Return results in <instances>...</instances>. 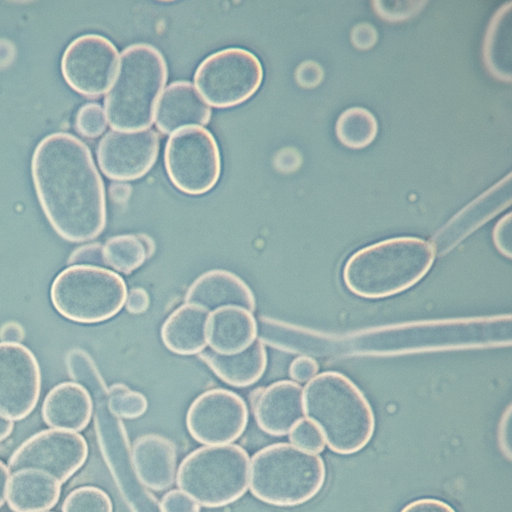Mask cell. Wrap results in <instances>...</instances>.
<instances>
[{
    "instance_id": "6da1fadb",
    "label": "cell",
    "mask_w": 512,
    "mask_h": 512,
    "mask_svg": "<svg viewBox=\"0 0 512 512\" xmlns=\"http://www.w3.org/2000/svg\"><path fill=\"white\" fill-rule=\"evenodd\" d=\"M34 188L46 218L63 239L85 242L106 224V195L90 148L65 131L51 132L31 157Z\"/></svg>"
},
{
    "instance_id": "7a4b0ae2",
    "label": "cell",
    "mask_w": 512,
    "mask_h": 512,
    "mask_svg": "<svg viewBox=\"0 0 512 512\" xmlns=\"http://www.w3.org/2000/svg\"><path fill=\"white\" fill-rule=\"evenodd\" d=\"M304 413L321 431L328 448L352 455L365 448L375 432L373 409L359 387L337 371L312 378L303 392Z\"/></svg>"
},
{
    "instance_id": "3957f363",
    "label": "cell",
    "mask_w": 512,
    "mask_h": 512,
    "mask_svg": "<svg viewBox=\"0 0 512 512\" xmlns=\"http://www.w3.org/2000/svg\"><path fill=\"white\" fill-rule=\"evenodd\" d=\"M435 253L430 242L412 236L373 243L346 260L343 282L362 298L390 297L417 284L432 267Z\"/></svg>"
},
{
    "instance_id": "277c9868",
    "label": "cell",
    "mask_w": 512,
    "mask_h": 512,
    "mask_svg": "<svg viewBox=\"0 0 512 512\" xmlns=\"http://www.w3.org/2000/svg\"><path fill=\"white\" fill-rule=\"evenodd\" d=\"M168 77L163 54L153 45L135 43L120 55L118 72L105 99V114L120 131L147 129Z\"/></svg>"
},
{
    "instance_id": "5b68a950",
    "label": "cell",
    "mask_w": 512,
    "mask_h": 512,
    "mask_svg": "<svg viewBox=\"0 0 512 512\" xmlns=\"http://www.w3.org/2000/svg\"><path fill=\"white\" fill-rule=\"evenodd\" d=\"M250 491L262 502L293 507L313 499L326 481L321 456L281 442L254 454L250 465Z\"/></svg>"
},
{
    "instance_id": "8992f818",
    "label": "cell",
    "mask_w": 512,
    "mask_h": 512,
    "mask_svg": "<svg viewBox=\"0 0 512 512\" xmlns=\"http://www.w3.org/2000/svg\"><path fill=\"white\" fill-rule=\"evenodd\" d=\"M178 487L200 505L221 507L245 494L249 456L238 445H209L191 452L177 472Z\"/></svg>"
},
{
    "instance_id": "52a82bcc",
    "label": "cell",
    "mask_w": 512,
    "mask_h": 512,
    "mask_svg": "<svg viewBox=\"0 0 512 512\" xmlns=\"http://www.w3.org/2000/svg\"><path fill=\"white\" fill-rule=\"evenodd\" d=\"M50 297L63 317L92 324L116 315L126 302L127 289L124 280L111 270L94 265H72L56 276Z\"/></svg>"
},
{
    "instance_id": "ba28073f",
    "label": "cell",
    "mask_w": 512,
    "mask_h": 512,
    "mask_svg": "<svg viewBox=\"0 0 512 512\" xmlns=\"http://www.w3.org/2000/svg\"><path fill=\"white\" fill-rule=\"evenodd\" d=\"M262 80L260 60L240 47H229L208 55L194 74V82L202 98L218 108L243 103L254 95Z\"/></svg>"
},
{
    "instance_id": "9c48e42d",
    "label": "cell",
    "mask_w": 512,
    "mask_h": 512,
    "mask_svg": "<svg viewBox=\"0 0 512 512\" xmlns=\"http://www.w3.org/2000/svg\"><path fill=\"white\" fill-rule=\"evenodd\" d=\"M164 164L171 183L188 195L210 191L221 174L218 144L209 130L199 126L184 127L170 135Z\"/></svg>"
},
{
    "instance_id": "30bf717a",
    "label": "cell",
    "mask_w": 512,
    "mask_h": 512,
    "mask_svg": "<svg viewBox=\"0 0 512 512\" xmlns=\"http://www.w3.org/2000/svg\"><path fill=\"white\" fill-rule=\"evenodd\" d=\"M88 444L72 431L46 429L22 442L10 455V472L37 469L55 477L61 484L72 477L86 462Z\"/></svg>"
},
{
    "instance_id": "8fae6325",
    "label": "cell",
    "mask_w": 512,
    "mask_h": 512,
    "mask_svg": "<svg viewBox=\"0 0 512 512\" xmlns=\"http://www.w3.org/2000/svg\"><path fill=\"white\" fill-rule=\"evenodd\" d=\"M118 50L107 37L85 33L72 39L60 61L66 82L87 96L102 94L112 83L117 69Z\"/></svg>"
},
{
    "instance_id": "7c38bea8",
    "label": "cell",
    "mask_w": 512,
    "mask_h": 512,
    "mask_svg": "<svg viewBox=\"0 0 512 512\" xmlns=\"http://www.w3.org/2000/svg\"><path fill=\"white\" fill-rule=\"evenodd\" d=\"M248 422L244 400L226 389H211L190 405L186 425L190 435L206 445H225L238 439Z\"/></svg>"
},
{
    "instance_id": "4fadbf2b",
    "label": "cell",
    "mask_w": 512,
    "mask_h": 512,
    "mask_svg": "<svg viewBox=\"0 0 512 512\" xmlns=\"http://www.w3.org/2000/svg\"><path fill=\"white\" fill-rule=\"evenodd\" d=\"M41 375L34 354L24 345L0 342V416L26 418L36 407Z\"/></svg>"
},
{
    "instance_id": "5bb4252c",
    "label": "cell",
    "mask_w": 512,
    "mask_h": 512,
    "mask_svg": "<svg viewBox=\"0 0 512 512\" xmlns=\"http://www.w3.org/2000/svg\"><path fill=\"white\" fill-rule=\"evenodd\" d=\"M160 147L153 129L137 131L110 130L99 140L96 155L103 173L115 180H135L154 165Z\"/></svg>"
},
{
    "instance_id": "9a60e30c",
    "label": "cell",
    "mask_w": 512,
    "mask_h": 512,
    "mask_svg": "<svg viewBox=\"0 0 512 512\" xmlns=\"http://www.w3.org/2000/svg\"><path fill=\"white\" fill-rule=\"evenodd\" d=\"M304 415L303 390L296 382L282 380L261 391L254 403L260 429L272 436H284Z\"/></svg>"
},
{
    "instance_id": "2e32d148",
    "label": "cell",
    "mask_w": 512,
    "mask_h": 512,
    "mask_svg": "<svg viewBox=\"0 0 512 512\" xmlns=\"http://www.w3.org/2000/svg\"><path fill=\"white\" fill-rule=\"evenodd\" d=\"M211 109L188 81L169 84L161 97L155 113V123L162 133L170 134L188 126L206 125Z\"/></svg>"
},
{
    "instance_id": "e0dca14e",
    "label": "cell",
    "mask_w": 512,
    "mask_h": 512,
    "mask_svg": "<svg viewBox=\"0 0 512 512\" xmlns=\"http://www.w3.org/2000/svg\"><path fill=\"white\" fill-rule=\"evenodd\" d=\"M132 463L138 479L147 488L162 491L175 479L177 453L174 443L158 434H146L132 446Z\"/></svg>"
},
{
    "instance_id": "ac0fdd59",
    "label": "cell",
    "mask_w": 512,
    "mask_h": 512,
    "mask_svg": "<svg viewBox=\"0 0 512 512\" xmlns=\"http://www.w3.org/2000/svg\"><path fill=\"white\" fill-rule=\"evenodd\" d=\"M186 303L207 311L236 306L248 311L255 309V298L248 285L226 270H211L199 276L189 287Z\"/></svg>"
},
{
    "instance_id": "d6986e66",
    "label": "cell",
    "mask_w": 512,
    "mask_h": 512,
    "mask_svg": "<svg viewBox=\"0 0 512 512\" xmlns=\"http://www.w3.org/2000/svg\"><path fill=\"white\" fill-rule=\"evenodd\" d=\"M90 393L81 384L64 382L53 387L42 404V418L53 429L84 430L92 416Z\"/></svg>"
},
{
    "instance_id": "ffe728a7",
    "label": "cell",
    "mask_w": 512,
    "mask_h": 512,
    "mask_svg": "<svg viewBox=\"0 0 512 512\" xmlns=\"http://www.w3.org/2000/svg\"><path fill=\"white\" fill-rule=\"evenodd\" d=\"M61 483L37 469H22L9 478L6 502L13 512H46L59 501Z\"/></svg>"
},
{
    "instance_id": "44dd1931",
    "label": "cell",
    "mask_w": 512,
    "mask_h": 512,
    "mask_svg": "<svg viewBox=\"0 0 512 512\" xmlns=\"http://www.w3.org/2000/svg\"><path fill=\"white\" fill-rule=\"evenodd\" d=\"M256 336V320L244 308L221 307L209 316L207 340L212 351L216 353H238L255 341Z\"/></svg>"
},
{
    "instance_id": "7402d4cb",
    "label": "cell",
    "mask_w": 512,
    "mask_h": 512,
    "mask_svg": "<svg viewBox=\"0 0 512 512\" xmlns=\"http://www.w3.org/2000/svg\"><path fill=\"white\" fill-rule=\"evenodd\" d=\"M209 311L186 303L173 311L161 328L166 348L179 355H194L206 347Z\"/></svg>"
},
{
    "instance_id": "603a6c76",
    "label": "cell",
    "mask_w": 512,
    "mask_h": 512,
    "mask_svg": "<svg viewBox=\"0 0 512 512\" xmlns=\"http://www.w3.org/2000/svg\"><path fill=\"white\" fill-rule=\"evenodd\" d=\"M200 357L221 380L235 387H246L257 382L267 365L266 350L260 340L253 341L235 354L205 351Z\"/></svg>"
},
{
    "instance_id": "cb8c5ba5",
    "label": "cell",
    "mask_w": 512,
    "mask_h": 512,
    "mask_svg": "<svg viewBox=\"0 0 512 512\" xmlns=\"http://www.w3.org/2000/svg\"><path fill=\"white\" fill-rule=\"evenodd\" d=\"M148 252L147 240L130 234L114 236L102 246L104 263L125 274L139 268Z\"/></svg>"
},
{
    "instance_id": "d4e9b609",
    "label": "cell",
    "mask_w": 512,
    "mask_h": 512,
    "mask_svg": "<svg viewBox=\"0 0 512 512\" xmlns=\"http://www.w3.org/2000/svg\"><path fill=\"white\" fill-rule=\"evenodd\" d=\"M61 512H113V504L101 488L80 486L66 495Z\"/></svg>"
},
{
    "instance_id": "484cf974",
    "label": "cell",
    "mask_w": 512,
    "mask_h": 512,
    "mask_svg": "<svg viewBox=\"0 0 512 512\" xmlns=\"http://www.w3.org/2000/svg\"><path fill=\"white\" fill-rule=\"evenodd\" d=\"M108 406L114 415L132 419L144 414L148 403L143 394L116 384L108 390Z\"/></svg>"
},
{
    "instance_id": "4316f807",
    "label": "cell",
    "mask_w": 512,
    "mask_h": 512,
    "mask_svg": "<svg viewBox=\"0 0 512 512\" xmlns=\"http://www.w3.org/2000/svg\"><path fill=\"white\" fill-rule=\"evenodd\" d=\"M339 120L354 127L353 130L339 137L347 145L362 146L373 138L376 124L369 111L356 108L357 121H355L353 109H349L340 116Z\"/></svg>"
},
{
    "instance_id": "83f0119b",
    "label": "cell",
    "mask_w": 512,
    "mask_h": 512,
    "mask_svg": "<svg viewBox=\"0 0 512 512\" xmlns=\"http://www.w3.org/2000/svg\"><path fill=\"white\" fill-rule=\"evenodd\" d=\"M77 131L86 137H97L106 128V114L97 102H87L79 107L75 116Z\"/></svg>"
},
{
    "instance_id": "f1b7e54d",
    "label": "cell",
    "mask_w": 512,
    "mask_h": 512,
    "mask_svg": "<svg viewBox=\"0 0 512 512\" xmlns=\"http://www.w3.org/2000/svg\"><path fill=\"white\" fill-rule=\"evenodd\" d=\"M292 444L302 450L319 453L324 450L325 441L320 429L310 420L301 419L289 432Z\"/></svg>"
},
{
    "instance_id": "f546056e",
    "label": "cell",
    "mask_w": 512,
    "mask_h": 512,
    "mask_svg": "<svg viewBox=\"0 0 512 512\" xmlns=\"http://www.w3.org/2000/svg\"><path fill=\"white\" fill-rule=\"evenodd\" d=\"M161 512H200V504L181 490H171L160 501Z\"/></svg>"
},
{
    "instance_id": "4dcf8cb0",
    "label": "cell",
    "mask_w": 512,
    "mask_h": 512,
    "mask_svg": "<svg viewBox=\"0 0 512 512\" xmlns=\"http://www.w3.org/2000/svg\"><path fill=\"white\" fill-rule=\"evenodd\" d=\"M318 363L309 356H298L290 367V377L297 382H307L311 380L318 372Z\"/></svg>"
},
{
    "instance_id": "1f68e13d",
    "label": "cell",
    "mask_w": 512,
    "mask_h": 512,
    "mask_svg": "<svg viewBox=\"0 0 512 512\" xmlns=\"http://www.w3.org/2000/svg\"><path fill=\"white\" fill-rule=\"evenodd\" d=\"M399 512H456V510L443 500L427 497L409 502Z\"/></svg>"
},
{
    "instance_id": "d6a6232c",
    "label": "cell",
    "mask_w": 512,
    "mask_h": 512,
    "mask_svg": "<svg viewBox=\"0 0 512 512\" xmlns=\"http://www.w3.org/2000/svg\"><path fill=\"white\" fill-rule=\"evenodd\" d=\"M510 214L501 218L493 231V241L498 251L510 258L511 257V230Z\"/></svg>"
},
{
    "instance_id": "836d02e7",
    "label": "cell",
    "mask_w": 512,
    "mask_h": 512,
    "mask_svg": "<svg viewBox=\"0 0 512 512\" xmlns=\"http://www.w3.org/2000/svg\"><path fill=\"white\" fill-rule=\"evenodd\" d=\"M69 263L75 265H91L96 263H104L102 255V246L93 243L79 247L71 254Z\"/></svg>"
},
{
    "instance_id": "e575fe53",
    "label": "cell",
    "mask_w": 512,
    "mask_h": 512,
    "mask_svg": "<svg viewBox=\"0 0 512 512\" xmlns=\"http://www.w3.org/2000/svg\"><path fill=\"white\" fill-rule=\"evenodd\" d=\"M125 303L130 313H143L149 306V296L144 289L134 288L129 292Z\"/></svg>"
},
{
    "instance_id": "d590c367",
    "label": "cell",
    "mask_w": 512,
    "mask_h": 512,
    "mask_svg": "<svg viewBox=\"0 0 512 512\" xmlns=\"http://www.w3.org/2000/svg\"><path fill=\"white\" fill-rule=\"evenodd\" d=\"M23 337L24 331L18 323L8 322L0 328V338L3 342L19 343Z\"/></svg>"
},
{
    "instance_id": "8d00e7d4",
    "label": "cell",
    "mask_w": 512,
    "mask_h": 512,
    "mask_svg": "<svg viewBox=\"0 0 512 512\" xmlns=\"http://www.w3.org/2000/svg\"><path fill=\"white\" fill-rule=\"evenodd\" d=\"M10 478L8 466L0 460V507L6 502L7 487Z\"/></svg>"
},
{
    "instance_id": "74e56055",
    "label": "cell",
    "mask_w": 512,
    "mask_h": 512,
    "mask_svg": "<svg viewBox=\"0 0 512 512\" xmlns=\"http://www.w3.org/2000/svg\"><path fill=\"white\" fill-rule=\"evenodd\" d=\"M14 428L13 421L0 416V442L6 440Z\"/></svg>"
},
{
    "instance_id": "f35d334b",
    "label": "cell",
    "mask_w": 512,
    "mask_h": 512,
    "mask_svg": "<svg viewBox=\"0 0 512 512\" xmlns=\"http://www.w3.org/2000/svg\"><path fill=\"white\" fill-rule=\"evenodd\" d=\"M130 186L123 183H115L111 187V193H115V199L125 200L130 193Z\"/></svg>"
},
{
    "instance_id": "ab89813d",
    "label": "cell",
    "mask_w": 512,
    "mask_h": 512,
    "mask_svg": "<svg viewBox=\"0 0 512 512\" xmlns=\"http://www.w3.org/2000/svg\"><path fill=\"white\" fill-rule=\"evenodd\" d=\"M46 512H49V511H46Z\"/></svg>"
}]
</instances>
